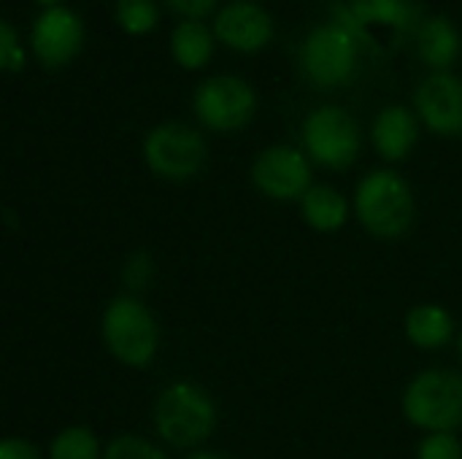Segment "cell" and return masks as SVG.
Listing matches in <instances>:
<instances>
[{
    "label": "cell",
    "instance_id": "cell-1",
    "mask_svg": "<svg viewBox=\"0 0 462 459\" xmlns=\"http://www.w3.org/2000/svg\"><path fill=\"white\" fill-rule=\"evenodd\" d=\"M217 403L214 398L192 384V381H173L168 384L152 409V422L157 436L173 449H195L211 438L217 430Z\"/></svg>",
    "mask_w": 462,
    "mask_h": 459
},
{
    "label": "cell",
    "instance_id": "cell-2",
    "mask_svg": "<svg viewBox=\"0 0 462 459\" xmlns=\"http://www.w3.org/2000/svg\"><path fill=\"white\" fill-rule=\"evenodd\" d=\"M355 214L368 235L398 241L414 225V192L401 173L390 168L371 170L355 189Z\"/></svg>",
    "mask_w": 462,
    "mask_h": 459
},
{
    "label": "cell",
    "instance_id": "cell-3",
    "mask_svg": "<svg viewBox=\"0 0 462 459\" xmlns=\"http://www.w3.org/2000/svg\"><path fill=\"white\" fill-rule=\"evenodd\" d=\"M100 338L106 352L127 368H146L160 349L157 319L133 295L114 298L106 306L100 317Z\"/></svg>",
    "mask_w": 462,
    "mask_h": 459
},
{
    "label": "cell",
    "instance_id": "cell-4",
    "mask_svg": "<svg viewBox=\"0 0 462 459\" xmlns=\"http://www.w3.org/2000/svg\"><path fill=\"white\" fill-rule=\"evenodd\" d=\"M409 425L425 433H455L462 425V376L447 368L417 373L401 400Z\"/></svg>",
    "mask_w": 462,
    "mask_h": 459
},
{
    "label": "cell",
    "instance_id": "cell-5",
    "mask_svg": "<svg viewBox=\"0 0 462 459\" xmlns=\"http://www.w3.org/2000/svg\"><path fill=\"white\" fill-rule=\"evenodd\" d=\"M208 149L203 135L181 122L157 124L143 138V160L149 170L165 181H187L195 179L206 165Z\"/></svg>",
    "mask_w": 462,
    "mask_h": 459
},
{
    "label": "cell",
    "instance_id": "cell-6",
    "mask_svg": "<svg viewBox=\"0 0 462 459\" xmlns=\"http://www.w3.org/2000/svg\"><path fill=\"white\" fill-rule=\"evenodd\" d=\"M303 146L314 162L344 170L360 154V130L344 108L325 106L303 122Z\"/></svg>",
    "mask_w": 462,
    "mask_h": 459
},
{
    "label": "cell",
    "instance_id": "cell-7",
    "mask_svg": "<svg viewBox=\"0 0 462 459\" xmlns=\"http://www.w3.org/2000/svg\"><path fill=\"white\" fill-rule=\"evenodd\" d=\"M198 119L217 130L230 133L244 127L254 114V92L238 76H214L195 89Z\"/></svg>",
    "mask_w": 462,
    "mask_h": 459
},
{
    "label": "cell",
    "instance_id": "cell-8",
    "mask_svg": "<svg viewBox=\"0 0 462 459\" xmlns=\"http://www.w3.org/2000/svg\"><path fill=\"white\" fill-rule=\"evenodd\" d=\"M252 184L271 200H303L311 184V165L292 146H268L252 162Z\"/></svg>",
    "mask_w": 462,
    "mask_h": 459
},
{
    "label": "cell",
    "instance_id": "cell-9",
    "mask_svg": "<svg viewBox=\"0 0 462 459\" xmlns=\"http://www.w3.org/2000/svg\"><path fill=\"white\" fill-rule=\"evenodd\" d=\"M355 38L341 24L317 27L303 43V68L319 87H338L355 70Z\"/></svg>",
    "mask_w": 462,
    "mask_h": 459
},
{
    "label": "cell",
    "instance_id": "cell-10",
    "mask_svg": "<svg viewBox=\"0 0 462 459\" xmlns=\"http://www.w3.org/2000/svg\"><path fill=\"white\" fill-rule=\"evenodd\" d=\"M417 111L439 135H462V81L449 73H433L417 89Z\"/></svg>",
    "mask_w": 462,
    "mask_h": 459
},
{
    "label": "cell",
    "instance_id": "cell-11",
    "mask_svg": "<svg viewBox=\"0 0 462 459\" xmlns=\"http://www.w3.org/2000/svg\"><path fill=\"white\" fill-rule=\"evenodd\" d=\"M32 46L43 65H62L81 46V22L65 8L46 11L32 27Z\"/></svg>",
    "mask_w": 462,
    "mask_h": 459
},
{
    "label": "cell",
    "instance_id": "cell-12",
    "mask_svg": "<svg viewBox=\"0 0 462 459\" xmlns=\"http://www.w3.org/2000/svg\"><path fill=\"white\" fill-rule=\"evenodd\" d=\"M217 35L244 51H254L271 38V19L252 3H233L217 16Z\"/></svg>",
    "mask_w": 462,
    "mask_h": 459
},
{
    "label": "cell",
    "instance_id": "cell-13",
    "mask_svg": "<svg viewBox=\"0 0 462 459\" xmlns=\"http://www.w3.org/2000/svg\"><path fill=\"white\" fill-rule=\"evenodd\" d=\"M403 333L422 352L444 349L455 338V317L439 303H420L403 319Z\"/></svg>",
    "mask_w": 462,
    "mask_h": 459
},
{
    "label": "cell",
    "instance_id": "cell-14",
    "mask_svg": "<svg viewBox=\"0 0 462 459\" xmlns=\"http://www.w3.org/2000/svg\"><path fill=\"white\" fill-rule=\"evenodd\" d=\"M414 143H417V119L409 108L390 106L376 116L374 146L384 160H390V162L403 160L414 149Z\"/></svg>",
    "mask_w": 462,
    "mask_h": 459
},
{
    "label": "cell",
    "instance_id": "cell-15",
    "mask_svg": "<svg viewBox=\"0 0 462 459\" xmlns=\"http://www.w3.org/2000/svg\"><path fill=\"white\" fill-rule=\"evenodd\" d=\"M300 216L317 233H338L349 219V203L336 187L314 184L300 200Z\"/></svg>",
    "mask_w": 462,
    "mask_h": 459
},
{
    "label": "cell",
    "instance_id": "cell-16",
    "mask_svg": "<svg viewBox=\"0 0 462 459\" xmlns=\"http://www.w3.org/2000/svg\"><path fill=\"white\" fill-rule=\"evenodd\" d=\"M460 51V38L457 30L452 27V22H447L444 16H433L420 27V54L425 57V62H430L433 68H447L455 62Z\"/></svg>",
    "mask_w": 462,
    "mask_h": 459
},
{
    "label": "cell",
    "instance_id": "cell-17",
    "mask_svg": "<svg viewBox=\"0 0 462 459\" xmlns=\"http://www.w3.org/2000/svg\"><path fill=\"white\" fill-rule=\"evenodd\" d=\"M49 459H103V446L97 441V436L84 427V425H73L60 430L51 444H49Z\"/></svg>",
    "mask_w": 462,
    "mask_h": 459
},
{
    "label": "cell",
    "instance_id": "cell-18",
    "mask_svg": "<svg viewBox=\"0 0 462 459\" xmlns=\"http://www.w3.org/2000/svg\"><path fill=\"white\" fill-rule=\"evenodd\" d=\"M173 57L184 68H200L211 57V35L200 22H181L173 32Z\"/></svg>",
    "mask_w": 462,
    "mask_h": 459
},
{
    "label": "cell",
    "instance_id": "cell-19",
    "mask_svg": "<svg viewBox=\"0 0 462 459\" xmlns=\"http://www.w3.org/2000/svg\"><path fill=\"white\" fill-rule=\"evenodd\" d=\"M360 22H382L393 27H409L411 8L406 0H357L352 11Z\"/></svg>",
    "mask_w": 462,
    "mask_h": 459
},
{
    "label": "cell",
    "instance_id": "cell-20",
    "mask_svg": "<svg viewBox=\"0 0 462 459\" xmlns=\"http://www.w3.org/2000/svg\"><path fill=\"white\" fill-rule=\"evenodd\" d=\"M103 459H168V454L143 436L122 433L106 444Z\"/></svg>",
    "mask_w": 462,
    "mask_h": 459
},
{
    "label": "cell",
    "instance_id": "cell-21",
    "mask_svg": "<svg viewBox=\"0 0 462 459\" xmlns=\"http://www.w3.org/2000/svg\"><path fill=\"white\" fill-rule=\"evenodd\" d=\"M116 16L127 32H146L157 22V8L152 0H119Z\"/></svg>",
    "mask_w": 462,
    "mask_h": 459
},
{
    "label": "cell",
    "instance_id": "cell-22",
    "mask_svg": "<svg viewBox=\"0 0 462 459\" xmlns=\"http://www.w3.org/2000/svg\"><path fill=\"white\" fill-rule=\"evenodd\" d=\"M417 459H462V444L455 433H428L417 446Z\"/></svg>",
    "mask_w": 462,
    "mask_h": 459
},
{
    "label": "cell",
    "instance_id": "cell-23",
    "mask_svg": "<svg viewBox=\"0 0 462 459\" xmlns=\"http://www.w3.org/2000/svg\"><path fill=\"white\" fill-rule=\"evenodd\" d=\"M152 271H154L152 257L143 254V252H135V254L127 257L125 271H122V279H125V284H127L130 289H143L146 281L152 279Z\"/></svg>",
    "mask_w": 462,
    "mask_h": 459
},
{
    "label": "cell",
    "instance_id": "cell-24",
    "mask_svg": "<svg viewBox=\"0 0 462 459\" xmlns=\"http://www.w3.org/2000/svg\"><path fill=\"white\" fill-rule=\"evenodd\" d=\"M24 62L22 46L16 43V32L8 22H0V65L5 70H19Z\"/></svg>",
    "mask_w": 462,
    "mask_h": 459
},
{
    "label": "cell",
    "instance_id": "cell-25",
    "mask_svg": "<svg viewBox=\"0 0 462 459\" xmlns=\"http://www.w3.org/2000/svg\"><path fill=\"white\" fill-rule=\"evenodd\" d=\"M0 459H43V454L32 441L11 436L0 444Z\"/></svg>",
    "mask_w": 462,
    "mask_h": 459
},
{
    "label": "cell",
    "instance_id": "cell-26",
    "mask_svg": "<svg viewBox=\"0 0 462 459\" xmlns=\"http://www.w3.org/2000/svg\"><path fill=\"white\" fill-rule=\"evenodd\" d=\"M168 5L187 16H203L217 5V0H168Z\"/></svg>",
    "mask_w": 462,
    "mask_h": 459
},
{
    "label": "cell",
    "instance_id": "cell-27",
    "mask_svg": "<svg viewBox=\"0 0 462 459\" xmlns=\"http://www.w3.org/2000/svg\"><path fill=\"white\" fill-rule=\"evenodd\" d=\"M184 459H227L225 454H219V452H192V454H187Z\"/></svg>",
    "mask_w": 462,
    "mask_h": 459
},
{
    "label": "cell",
    "instance_id": "cell-28",
    "mask_svg": "<svg viewBox=\"0 0 462 459\" xmlns=\"http://www.w3.org/2000/svg\"><path fill=\"white\" fill-rule=\"evenodd\" d=\"M457 352H460V360H462V333H460V338H457Z\"/></svg>",
    "mask_w": 462,
    "mask_h": 459
},
{
    "label": "cell",
    "instance_id": "cell-29",
    "mask_svg": "<svg viewBox=\"0 0 462 459\" xmlns=\"http://www.w3.org/2000/svg\"><path fill=\"white\" fill-rule=\"evenodd\" d=\"M38 3H43V5H54L57 0H38Z\"/></svg>",
    "mask_w": 462,
    "mask_h": 459
}]
</instances>
